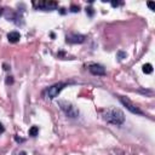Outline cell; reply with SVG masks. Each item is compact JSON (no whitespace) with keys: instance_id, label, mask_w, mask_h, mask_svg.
Listing matches in <instances>:
<instances>
[{"instance_id":"cell-1","label":"cell","mask_w":155,"mask_h":155,"mask_svg":"<svg viewBox=\"0 0 155 155\" xmlns=\"http://www.w3.org/2000/svg\"><path fill=\"white\" fill-rule=\"evenodd\" d=\"M102 118L108 124L116 125V126H120L125 123V114L123 113V110H120L118 108H114V107H109V108L103 109Z\"/></svg>"},{"instance_id":"cell-2","label":"cell","mask_w":155,"mask_h":155,"mask_svg":"<svg viewBox=\"0 0 155 155\" xmlns=\"http://www.w3.org/2000/svg\"><path fill=\"white\" fill-rule=\"evenodd\" d=\"M58 106L61 108V110L69 118H76L79 115V110L74 107L70 102L68 101H58Z\"/></svg>"},{"instance_id":"cell-3","label":"cell","mask_w":155,"mask_h":155,"mask_svg":"<svg viewBox=\"0 0 155 155\" xmlns=\"http://www.w3.org/2000/svg\"><path fill=\"white\" fill-rule=\"evenodd\" d=\"M119 101L121 102V104H123V106H125V107L127 108L131 113H133V114H138V115H143V112H142L141 109L135 104V103H132L129 98H126V97L120 96V97H119Z\"/></svg>"},{"instance_id":"cell-4","label":"cell","mask_w":155,"mask_h":155,"mask_svg":"<svg viewBox=\"0 0 155 155\" xmlns=\"http://www.w3.org/2000/svg\"><path fill=\"white\" fill-rule=\"evenodd\" d=\"M67 84H64V83H58V84L52 85L51 87L47 89V97H49V98H51V99L56 98V97L61 93V91L63 90V87H64Z\"/></svg>"},{"instance_id":"cell-5","label":"cell","mask_w":155,"mask_h":155,"mask_svg":"<svg viewBox=\"0 0 155 155\" xmlns=\"http://www.w3.org/2000/svg\"><path fill=\"white\" fill-rule=\"evenodd\" d=\"M89 70L91 74L93 75H99V76H103L106 75V68L101 66V64H97V63H92V64L89 66Z\"/></svg>"},{"instance_id":"cell-6","label":"cell","mask_w":155,"mask_h":155,"mask_svg":"<svg viewBox=\"0 0 155 155\" xmlns=\"http://www.w3.org/2000/svg\"><path fill=\"white\" fill-rule=\"evenodd\" d=\"M34 6H37L38 9H43V10H55L58 4L56 1H40V3H33Z\"/></svg>"},{"instance_id":"cell-7","label":"cell","mask_w":155,"mask_h":155,"mask_svg":"<svg viewBox=\"0 0 155 155\" xmlns=\"http://www.w3.org/2000/svg\"><path fill=\"white\" fill-rule=\"evenodd\" d=\"M85 39L86 37L81 35V34H69V35H67L66 41L69 44H81L85 41Z\"/></svg>"},{"instance_id":"cell-8","label":"cell","mask_w":155,"mask_h":155,"mask_svg":"<svg viewBox=\"0 0 155 155\" xmlns=\"http://www.w3.org/2000/svg\"><path fill=\"white\" fill-rule=\"evenodd\" d=\"M7 39H9V41L10 43H17L18 41V40L21 39V34L18 33V32H10L9 34H7Z\"/></svg>"},{"instance_id":"cell-9","label":"cell","mask_w":155,"mask_h":155,"mask_svg":"<svg viewBox=\"0 0 155 155\" xmlns=\"http://www.w3.org/2000/svg\"><path fill=\"white\" fill-rule=\"evenodd\" d=\"M143 73L146 74H152L153 73V66L150 63H147V64L143 66Z\"/></svg>"},{"instance_id":"cell-10","label":"cell","mask_w":155,"mask_h":155,"mask_svg":"<svg viewBox=\"0 0 155 155\" xmlns=\"http://www.w3.org/2000/svg\"><path fill=\"white\" fill-rule=\"evenodd\" d=\"M38 132H39V127H38V126H32L30 130H29V136L35 137L38 135Z\"/></svg>"},{"instance_id":"cell-11","label":"cell","mask_w":155,"mask_h":155,"mask_svg":"<svg viewBox=\"0 0 155 155\" xmlns=\"http://www.w3.org/2000/svg\"><path fill=\"white\" fill-rule=\"evenodd\" d=\"M86 14H87L90 17H92L95 15V10L92 7H86Z\"/></svg>"},{"instance_id":"cell-12","label":"cell","mask_w":155,"mask_h":155,"mask_svg":"<svg viewBox=\"0 0 155 155\" xmlns=\"http://www.w3.org/2000/svg\"><path fill=\"white\" fill-rule=\"evenodd\" d=\"M70 11H72V12H79L80 7L76 6V5H72V6H70Z\"/></svg>"},{"instance_id":"cell-13","label":"cell","mask_w":155,"mask_h":155,"mask_svg":"<svg viewBox=\"0 0 155 155\" xmlns=\"http://www.w3.org/2000/svg\"><path fill=\"white\" fill-rule=\"evenodd\" d=\"M118 57H119V60H123L124 57H126V53L125 52H121V51H119V52H118Z\"/></svg>"},{"instance_id":"cell-14","label":"cell","mask_w":155,"mask_h":155,"mask_svg":"<svg viewBox=\"0 0 155 155\" xmlns=\"http://www.w3.org/2000/svg\"><path fill=\"white\" fill-rule=\"evenodd\" d=\"M12 83H14L12 76H7V79H6V84L9 85V84H12Z\"/></svg>"},{"instance_id":"cell-15","label":"cell","mask_w":155,"mask_h":155,"mask_svg":"<svg viewBox=\"0 0 155 155\" xmlns=\"http://www.w3.org/2000/svg\"><path fill=\"white\" fill-rule=\"evenodd\" d=\"M148 6L150 7V10H154L155 9V4L154 3H148Z\"/></svg>"},{"instance_id":"cell-16","label":"cell","mask_w":155,"mask_h":155,"mask_svg":"<svg viewBox=\"0 0 155 155\" xmlns=\"http://www.w3.org/2000/svg\"><path fill=\"white\" fill-rule=\"evenodd\" d=\"M5 132V127L3 126V124H0V133H4Z\"/></svg>"},{"instance_id":"cell-17","label":"cell","mask_w":155,"mask_h":155,"mask_svg":"<svg viewBox=\"0 0 155 155\" xmlns=\"http://www.w3.org/2000/svg\"><path fill=\"white\" fill-rule=\"evenodd\" d=\"M123 3H112V6L113 7H116V6H119V5H121Z\"/></svg>"},{"instance_id":"cell-18","label":"cell","mask_w":155,"mask_h":155,"mask_svg":"<svg viewBox=\"0 0 155 155\" xmlns=\"http://www.w3.org/2000/svg\"><path fill=\"white\" fill-rule=\"evenodd\" d=\"M15 139H16L17 142H23V139H22V138H18V137H15Z\"/></svg>"},{"instance_id":"cell-19","label":"cell","mask_w":155,"mask_h":155,"mask_svg":"<svg viewBox=\"0 0 155 155\" xmlns=\"http://www.w3.org/2000/svg\"><path fill=\"white\" fill-rule=\"evenodd\" d=\"M1 14H3V9H0V16H1Z\"/></svg>"}]
</instances>
